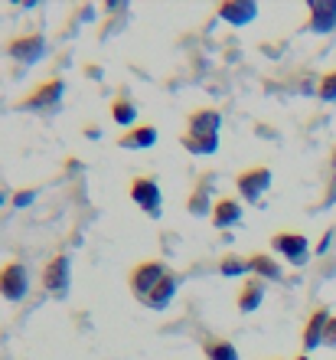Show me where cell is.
Returning a JSON list of instances; mask_svg holds the SVG:
<instances>
[{
  "mask_svg": "<svg viewBox=\"0 0 336 360\" xmlns=\"http://www.w3.org/2000/svg\"><path fill=\"white\" fill-rule=\"evenodd\" d=\"M62 95H66V82L62 79H43L33 92H27L20 98L17 108H23V112H53V108H59Z\"/></svg>",
  "mask_w": 336,
  "mask_h": 360,
  "instance_id": "cell-1",
  "label": "cell"
},
{
  "mask_svg": "<svg viewBox=\"0 0 336 360\" xmlns=\"http://www.w3.org/2000/svg\"><path fill=\"white\" fill-rule=\"evenodd\" d=\"M29 292V272L23 262H17V259H10V262H4L0 266V298H7V302H23Z\"/></svg>",
  "mask_w": 336,
  "mask_h": 360,
  "instance_id": "cell-2",
  "label": "cell"
},
{
  "mask_svg": "<svg viewBox=\"0 0 336 360\" xmlns=\"http://www.w3.org/2000/svg\"><path fill=\"white\" fill-rule=\"evenodd\" d=\"M69 285H72V262H69L66 252H56L43 266V288L56 298H66L69 295Z\"/></svg>",
  "mask_w": 336,
  "mask_h": 360,
  "instance_id": "cell-3",
  "label": "cell"
},
{
  "mask_svg": "<svg viewBox=\"0 0 336 360\" xmlns=\"http://www.w3.org/2000/svg\"><path fill=\"white\" fill-rule=\"evenodd\" d=\"M163 275H167V266H163V262H157V259H144V262H137V266L131 269V275H128V285H131L134 298H137V302H144Z\"/></svg>",
  "mask_w": 336,
  "mask_h": 360,
  "instance_id": "cell-4",
  "label": "cell"
},
{
  "mask_svg": "<svg viewBox=\"0 0 336 360\" xmlns=\"http://www.w3.org/2000/svg\"><path fill=\"white\" fill-rule=\"evenodd\" d=\"M7 56L17 59L20 66H33L46 56V37L43 33H20L7 43Z\"/></svg>",
  "mask_w": 336,
  "mask_h": 360,
  "instance_id": "cell-5",
  "label": "cell"
},
{
  "mask_svg": "<svg viewBox=\"0 0 336 360\" xmlns=\"http://www.w3.org/2000/svg\"><path fill=\"white\" fill-rule=\"evenodd\" d=\"M131 200L137 203L147 217H160V207H163V190H160V184L150 174H140V177L131 180Z\"/></svg>",
  "mask_w": 336,
  "mask_h": 360,
  "instance_id": "cell-6",
  "label": "cell"
},
{
  "mask_svg": "<svg viewBox=\"0 0 336 360\" xmlns=\"http://www.w3.org/2000/svg\"><path fill=\"white\" fill-rule=\"evenodd\" d=\"M271 246H274V252H281V256L288 259L290 266H304L310 256V243L304 233H288V229H281V233L271 236Z\"/></svg>",
  "mask_w": 336,
  "mask_h": 360,
  "instance_id": "cell-7",
  "label": "cell"
},
{
  "mask_svg": "<svg viewBox=\"0 0 336 360\" xmlns=\"http://www.w3.org/2000/svg\"><path fill=\"white\" fill-rule=\"evenodd\" d=\"M235 187H238L245 203H258L262 193L271 187V171L268 167H248V171H242L235 177Z\"/></svg>",
  "mask_w": 336,
  "mask_h": 360,
  "instance_id": "cell-8",
  "label": "cell"
},
{
  "mask_svg": "<svg viewBox=\"0 0 336 360\" xmlns=\"http://www.w3.org/2000/svg\"><path fill=\"white\" fill-rule=\"evenodd\" d=\"M307 30L310 33H333L336 0H307Z\"/></svg>",
  "mask_w": 336,
  "mask_h": 360,
  "instance_id": "cell-9",
  "label": "cell"
},
{
  "mask_svg": "<svg viewBox=\"0 0 336 360\" xmlns=\"http://www.w3.org/2000/svg\"><path fill=\"white\" fill-rule=\"evenodd\" d=\"M215 17L222 23H232V27H245V23H252L258 17V7L252 0H225V4H219Z\"/></svg>",
  "mask_w": 336,
  "mask_h": 360,
  "instance_id": "cell-10",
  "label": "cell"
},
{
  "mask_svg": "<svg viewBox=\"0 0 336 360\" xmlns=\"http://www.w3.org/2000/svg\"><path fill=\"white\" fill-rule=\"evenodd\" d=\"M177 288H180V275L167 269V275L154 285V292H150L140 304H147V308H154V311H163V308H170V302L177 298Z\"/></svg>",
  "mask_w": 336,
  "mask_h": 360,
  "instance_id": "cell-11",
  "label": "cell"
},
{
  "mask_svg": "<svg viewBox=\"0 0 336 360\" xmlns=\"http://www.w3.org/2000/svg\"><path fill=\"white\" fill-rule=\"evenodd\" d=\"M264 302V278H258V275H252V278H245L242 288H238V295H235V308L245 314L258 311Z\"/></svg>",
  "mask_w": 336,
  "mask_h": 360,
  "instance_id": "cell-12",
  "label": "cell"
},
{
  "mask_svg": "<svg viewBox=\"0 0 336 360\" xmlns=\"http://www.w3.org/2000/svg\"><path fill=\"white\" fill-rule=\"evenodd\" d=\"M157 144V128L154 124H134L118 138V148L124 151H144V148H154Z\"/></svg>",
  "mask_w": 336,
  "mask_h": 360,
  "instance_id": "cell-13",
  "label": "cell"
},
{
  "mask_svg": "<svg viewBox=\"0 0 336 360\" xmlns=\"http://www.w3.org/2000/svg\"><path fill=\"white\" fill-rule=\"evenodd\" d=\"M333 318L330 308H314V314L304 324V351H317L323 344V331H327V321Z\"/></svg>",
  "mask_w": 336,
  "mask_h": 360,
  "instance_id": "cell-14",
  "label": "cell"
},
{
  "mask_svg": "<svg viewBox=\"0 0 336 360\" xmlns=\"http://www.w3.org/2000/svg\"><path fill=\"white\" fill-rule=\"evenodd\" d=\"M209 219H213L215 229H229L235 226V223H242V203L232 197H222L213 203V213H209Z\"/></svg>",
  "mask_w": 336,
  "mask_h": 360,
  "instance_id": "cell-15",
  "label": "cell"
},
{
  "mask_svg": "<svg viewBox=\"0 0 336 360\" xmlns=\"http://www.w3.org/2000/svg\"><path fill=\"white\" fill-rule=\"evenodd\" d=\"M222 128V112L219 108H196L187 118V131L193 134H219Z\"/></svg>",
  "mask_w": 336,
  "mask_h": 360,
  "instance_id": "cell-16",
  "label": "cell"
},
{
  "mask_svg": "<svg viewBox=\"0 0 336 360\" xmlns=\"http://www.w3.org/2000/svg\"><path fill=\"white\" fill-rule=\"evenodd\" d=\"M203 354H206V360H242L238 357V347L229 338H215V334L203 338Z\"/></svg>",
  "mask_w": 336,
  "mask_h": 360,
  "instance_id": "cell-17",
  "label": "cell"
},
{
  "mask_svg": "<svg viewBox=\"0 0 336 360\" xmlns=\"http://www.w3.org/2000/svg\"><path fill=\"white\" fill-rule=\"evenodd\" d=\"M248 266H252V272L258 275V278H268V282H281V275H284V269L278 266V259L268 256V252H252V256H248Z\"/></svg>",
  "mask_w": 336,
  "mask_h": 360,
  "instance_id": "cell-18",
  "label": "cell"
},
{
  "mask_svg": "<svg viewBox=\"0 0 336 360\" xmlns=\"http://www.w3.org/2000/svg\"><path fill=\"white\" fill-rule=\"evenodd\" d=\"M180 144H183L189 154H215V151H219V134H193V131H183V134H180Z\"/></svg>",
  "mask_w": 336,
  "mask_h": 360,
  "instance_id": "cell-19",
  "label": "cell"
},
{
  "mask_svg": "<svg viewBox=\"0 0 336 360\" xmlns=\"http://www.w3.org/2000/svg\"><path fill=\"white\" fill-rule=\"evenodd\" d=\"M112 122L121 124V128H134V122H137V108L124 92L118 98H112Z\"/></svg>",
  "mask_w": 336,
  "mask_h": 360,
  "instance_id": "cell-20",
  "label": "cell"
},
{
  "mask_svg": "<svg viewBox=\"0 0 336 360\" xmlns=\"http://www.w3.org/2000/svg\"><path fill=\"white\" fill-rule=\"evenodd\" d=\"M219 272L225 275V278H238V275H248L252 272V266H248V256H222V262H219Z\"/></svg>",
  "mask_w": 336,
  "mask_h": 360,
  "instance_id": "cell-21",
  "label": "cell"
},
{
  "mask_svg": "<svg viewBox=\"0 0 336 360\" xmlns=\"http://www.w3.org/2000/svg\"><path fill=\"white\" fill-rule=\"evenodd\" d=\"M187 210L193 213V217H203V213H213V203H209V193H206V187L199 184L196 193L193 197H187Z\"/></svg>",
  "mask_w": 336,
  "mask_h": 360,
  "instance_id": "cell-22",
  "label": "cell"
},
{
  "mask_svg": "<svg viewBox=\"0 0 336 360\" xmlns=\"http://www.w3.org/2000/svg\"><path fill=\"white\" fill-rule=\"evenodd\" d=\"M317 98L320 102H336V69L323 72L317 82Z\"/></svg>",
  "mask_w": 336,
  "mask_h": 360,
  "instance_id": "cell-23",
  "label": "cell"
},
{
  "mask_svg": "<svg viewBox=\"0 0 336 360\" xmlns=\"http://www.w3.org/2000/svg\"><path fill=\"white\" fill-rule=\"evenodd\" d=\"M323 347H336V314L327 321V331H323Z\"/></svg>",
  "mask_w": 336,
  "mask_h": 360,
  "instance_id": "cell-24",
  "label": "cell"
},
{
  "mask_svg": "<svg viewBox=\"0 0 336 360\" xmlns=\"http://www.w3.org/2000/svg\"><path fill=\"white\" fill-rule=\"evenodd\" d=\"M33 197H36L33 190H20L17 197H13V207H27V203H33Z\"/></svg>",
  "mask_w": 336,
  "mask_h": 360,
  "instance_id": "cell-25",
  "label": "cell"
},
{
  "mask_svg": "<svg viewBox=\"0 0 336 360\" xmlns=\"http://www.w3.org/2000/svg\"><path fill=\"white\" fill-rule=\"evenodd\" d=\"M330 164H333V171H336V148H333V154H330Z\"/></svg>",
  "mask_w": 336,
  "mask_h": 360,
  "instance_id": "cell-26",
  "label": "cell"
},
{
  "mask_svg": "<svg viewBox=\"0 0 336 360\" xmlns=\"http://www.w3.org/2000/svg\"><path fill=\"white\" fill-rule=\"evenodd\" d=\"M4 203H7V193H4V190H0V207H4Z\"/></svg>",
  "mask_w": 336,
  "mask_h": 360,
  "instance_id": "cell-27",
  "label": "cell"
},
{
  "mask_svg": "<svg viewBox=\"0 0 336 360\" xmlns=\"http://www.w3.org/2000/svg\"><path fill=\"white\" fill-rule=\"evenodd\" d=\"M294 360H310V357H307V354H300V357H294Z\"/></svg>",
  "mask_w": 336,
  "mask_h": 360,
  "instance_id": "cell-28",
  "label": "cell"
},
{
  "mask_svg": "<svg viewBox=\"0 0 336 360\" xmlns=\"http://www.w3.org/2000/svg\"><path fill=\"white\" fill-rule=\"evenodd\" d=\"M271 360H281V357H271Z\"/></svg>",
  "mask_w": 336,
  "mask_h": 360,
  "instance_id": "cell-29",
  "label": "cell"
}]
</instances>
